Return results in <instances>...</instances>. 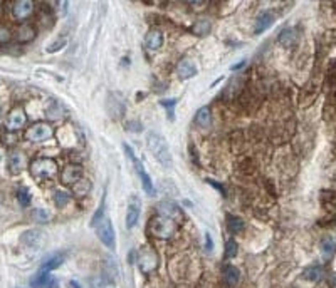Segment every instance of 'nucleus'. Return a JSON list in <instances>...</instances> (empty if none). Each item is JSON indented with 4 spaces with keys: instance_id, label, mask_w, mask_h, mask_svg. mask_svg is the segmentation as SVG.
Listing matches in <instances>:
<instances>
[{
    "instance_id": "obj_5",
    "label": "nucleus",
    "mask_w": 336,
    "mask_h": 288,
    "mask_svg": "<svg viewBox=\"0 0 336 288\" xmlns=\"http://www.w3.org/2000/svg\"><path fill=\"white\" fill-rule=\"evenodd\" d=\"M52 136H54V131L46 122H37L25 131V139L32 143H44V141H49Z\"/></svg>"
},
{
    "instance_id": "obj_4",
    "label": "nucleus",
    "mask_w": 336,
    "mask_h": 288,
    "mask_svg": "<svg viewBox=\"0 0 336 288\" xmlns=\"http://www.w3.org/2000/svg\"><path fill=\"white\" fill-rule=\"evenodd\" d=\"M123 149H125V153L128 154V158H130V159H131V163H133V166H135V170H136V174L140 176L141 184H143L145 193L150 194V196H153V193H155V186H153V181H152V178H150V176H148L147 170H145L143 163H141L140 159L135 156L133 149H131L128 144H123Z\"/></svg>"
},
{
    "instance_id": "obj_16",
    "label": "nucleus",
    "mask_w": 336,
    "mask_h": 288,
    "mask_svg": "<svg viewBox=\"0 0 336 288\" xmlns=\"http://www.w3.org/2000/svg\"><path fill=\"white\" fill-rule=\"evenodd\" d=\"M176 74H178L182 81H187V79H192L197 74V67L190 60H182L176 65Z\"/></svg>"
},
{
    "instance_id": "obj_34",
    "label": "nucleus",
    "mask_w": 336,
    "mask_h": 288,
    "mask_svg": "<svg viewBox=\"0 0 336 288\" xmlns=\"http://www.w3.org/2000/svg\"><path fill=\"white\" fill-rule=\"evenodd\" d=\"M0 39H2V41H5V39H8V32L5 29H0Z\"/></svg>"
},
{
    "instance_id": "obj_33",
    "label": "nucleus",
    "mask_w": 336,
    "mask_h": 288,
    "mask_svg": "<svg viewBox=\"0 0 336 288\" xmlns=\"http://www.w3.org/2000/svg\"><path fill=\"white\" fill-rule=\"evenodd\" d=\"M46 288H57V282L51 277V278H49V282L46 283Z\"/></svg>"
},
{
    "instance_id": "obj_14",
    "label": "nucleus",
    "mask_w": 336,
    "mask_h": 288,
    "mask_svg": "<svg viewBox=\"0 0 336 288\" xmlns=\"http://www.w3.org/2000/svg\"><path fill=\"white\" fill-rule=\"evenodd\" d=\"M145 46L148 51H158L163 46V34L160 30H150L145 37Z\"/></svg>"
},
{
    "instance_id": "obj_32",
    "label": "nucleus",
    "mask_w": 336,
    "mask_h": 288,
    "mask_svg": "<svg viewBox=\"0 0 336 288\" xmlns=\"http://www.w3.org/2000/svg\"><path fill=\"white\" fill-rule=\"evenodd\" d=\"M205 250L207 251H212L214 250V241H212V236L209 233L205 234Z\"/></svg>"
},
{
    "instance_id": "obj_2",
    "label": "nucleus",
    "mask_w": 336,
    "mask_h": 288,
    "mask_svg": "<svg viewBox=\"0 0 336 288\" xmlns=\"http://www.w3.org/2000/svg\"><path fill=\"white\" fill-rule=\"evenodd\" d=\"M176 228H178V221L165 215H157L150 221V231H152L153 236L162 238V240L173 236Z\"/></svg>"
},
{
    "instance_id": "obj_23",
    "label": "nucleus",
    "mask_w": 336,
    "mask_h": 288,
    "mask_svg": "<svg viewBox=\"0 0 336 288\" xmlns=\"http://www.w3.org/2000/svg\"><path fill=\"white\" fill-rule=\"evenodd\" d=\"M210 27H212V24H210L209 19H198L195 24H193L192 30H193V34H197V35H200V37H203V35H207L210 32Z\"/></svg>"
},
{
    "instance_id": "obj_22",
    "label": "nucleus",
    "mask_w": 336,
    "mask_h": 288,
    "mask_svg": "<svg viewBox=\"0 0 336 288\" xmlns=\"http://www.w3.org/2000/svg\"><path fill=\"white\" fill-rule=\"evenodd\" d=\"M49 278H51L49 272L39 270V272L34 275L32 280H30V287H32V288H42V287H46V283L49 282Z\"/></svg>"
},
{
    "instance_id": "obj_28",
    "label": "nucleus",
    "mask_w": 336,
    "mask_h": 288,
    "mask_svg": "<svg viewBox=\"0 0 336 288\" xmlns=\"http://www.w3.org/2000/svg\"><path fill=\"white\" fill-rule=\"evenodd\" d=\"M17 198H19L20 206L27 208L30 205V194H29V191L25 188H20L19 191H17Z\"/></svg>"
},
{
    "instance_id": "obj_27",
    "label": "nucleus",
    "mask_w": 336,
    "mask_h": 288,
    "mask_svg": "<svg viewBox=\"0 0 336 288\" xmlns=\"http://www.w3.org/2000/svg\"><path fill=\"white\" fill-rule=\"evenodd\" d=\"M175 104H176V99H165L162 101V106L167 109V114H168V119L170 121H173V114H175Z\"/></svg>"
},
{
    "instance_id": "obj_1",
    "label": "nucleus",
    "mask_w": 336,
    "mask_h": 288,
    "mask_svg": "<svg viewBox=\"0 0 336 288\" xmlns=\"http://www.w3.org/2000/svg\"><path fill=\"white\" fill-rule=\"evenodd\" d=\"M147 146L155 156V159H157L163 168H173V158H171L170 154V148H168L167 139L162 134H158V132L155 131L148 132Z\"/></svg>"
},
{
    "instance_id": "obj_12",
    "label": "nucleus",
    "mask_w": 336,
    "mask_h": 288,
    "mask_svg": "<svg viewBox=\"0 0 336 288\" xmlns=\"http://www.w3.org/2000/svg\"><path fill=\"white\" fill-rule=\"evenodd\" d=\"M61 178H63V183H66V184H76L78 181L83 179V168L81 166H73V165L64 168Z\"/></svg>"
},
{
    "instance_id": "obj_19",
    "label": "nucleus",
    "mask_w": 336,
    "mask_h": 288,
    "mask_svg": "<svg viewBox=\"0 0 336 288\" xmlns=\"http://www.w3.org/2000/svg\"><path fill=\"white\" fill-rule=\"evenodd\" d=\"M222 275H224L225 283H227L229 287H236L239 283V278H241L239 270L236 267H232V265H225V267L222 268Z\"/></svg>"
},
{
    "instance_id": "obj_7",
    "label": "nucleus",
    "mask_w": 336,
    "mask_h": 288,
    "mask_svg": "<svg viewBox=\"0 0 336 288\" xmlns=\"http://www.w3.org/2000/svg\"><path fill=\"white\" fill-rule=\"evenodd\" d=\"M98 236L108 248H114V230L108 218H103L98 225Z\"/></svg>"
},
{
    "instance_id": "obj_3",
    "label": "nucleus",
    "mask_w": 336,
    "mask_h": 288,
    "mask_svg": "<svg viewBox=\"0 0 336 288\" xmlns=\"http://www.w3.org/2000/svg\"><path fill=\"white\" fill-rule=\"evenodd\" d=\"M30 173L34 178L46 179L52 178L57 173V163L52 158H39L30 163Z\"/></svg>"
},
{
    "instance_id": "obj_30",
    "label": "nucleus",
    "mask_w": 336,
    "mask_h": 288,
    "mask_svg": "<svg viewBox=\"0 0 336 288\" xmlns=\"http://www.w3.org/2000/svg\"><path fill=\"white\" fill-rule=\"evenodd\" d=\"M66 44H68V39H59V41H56L54 44H51V46L47 47V52H49V54H54V52L64 49Z\"/></svg>"
},
{
    "instance_id": "obj_18",
    "label": "nucleus",
    "mask_w": 336,
    "mask_h": 288,
    "mask_svg": "<svg viewBox=\"0 0 336 288\" xmlns=\"http://www.w3.org/2000/svg\"><path fill=\"white\" fill-rule=\"evenodd\" d=\"M320 248H321V255H323V258H331L333 256V253H335V250H336V238H333V236H325L321 240V243H320Z\"/></svg>"
},
{
    "instance_id": "obj_24",
    "label": "nucleus",
    "mask_w": 336,
    "mask_h": 288,
    "mask_svg": "<svg viewBox=\"0 0 336 288\" xmlns=\"http://www.w3.org/2000/svg\"><path fill=\"white\" fill-rule=\"evenodd\" d=\"M227 228L231 233H241L242 230H244V221L239 218V216L227 215Z\"/></svg>"
},
{
    "instance_id": "obj_25",
    "label": "nucleus",
    "mask_w": 336,
    "mask_h": 288,
    "mask_svg": "<svg viewBox=\"0 0 336 288\" xmlns=\"http://www.w3.org/2000/svg\"><path fill=\"white\" fill-rule=\"evenodd\" d=\"M34 37H35V30L34 27H30V25H22L19 29V34H17V39H19L20 42H30Z\"/></svg>"
},
{
    "instance_id": "obj_35",
    "label": "nucleus",
    "mask_w": 336,
    "mask_h": 288,
    "mask_svg": "<svg viewBox=\"0 0 336 288\" xmlns=\"http://www.w3.org/2000/svg\"><path fill=\"white\" fill-rule=\"evenodd\" d=\"M330 283H331V287H333V288H336V275H335L333 278H331V280H330Z\"/></svg>"
},
{
    "instance_id": "obj_8",
    "label": "nucleus",
    "mask_w": 336,
    "mask_h": 288,
    "mask_svg": "<svg viewBox=\"0 0 336 288\" xmlns=\"http://www.w3.org/2000/svg\"><path fill=\"white\" fill-rule=\"evenodd\" d=\"M7 166H8L10 174H20V173L25 170V166H27L25 154L20 153V151L10 153V156H8V159H7Z\"/></svg>"
},
{
    "instance_id": "obj_21",
    "label": "nucleus",
    "mask_w": 336,
    "mask_h": 288,
    "mask_svg": "<svg viewBox=\"0 0 336 288\" xmlns=\"http://www.w3.org/2000/svg\"><path fill=\"white\" fill-rule=\"evenodd\" d=\"M303 277L309 282H320L323 277V267L321 265H311L303 272Z\"/></svg>"
},
{
    "instance_id": "obj_9",
    "label": "nucleus",
    "mask_w": 336,
    "mask_h": 288,
    "mask_svg": "<svg viewBox=\"0 0 336 288\" xmlns=\"http://www.w3.org/2000/svg\"><path fill=\"white\" fill-rule=\"evenodd\" d=\"M25 122H27V116H25L24 109L15 108L10 114H8L5 127L8 131H17V129H20V127H24Z\"/></svg>"
},
{
    "instance_id": "obj_15",
    "label": "nucleus",
    "mask_w": 336,
    "mask_h": 288,
    "mask_svg": "<svg viewBox=\"0 0 336 288\" xmlns=\"http://www.w3.org/2000/svg\"><path fill=\"white\" fill-rule=\"evenodd\" d=\"M277 42L281 44L282 47H293L296 42H298V34H296L294 27H286L284 30H281L279 37H277Z\"/></svg>"
},
{
    "instance_id": "obj_11",
    "label": "nucleus",
    "mask_w": 336,
    "mask_h": 288,
    "mask_svg": "<svg viewBox=\"0 0 336 288\" xmlns=\"http://www.w3.org/2000/svg\"><path fill=\"white\" fill-rule=\"evenodd\" d=\"M276 20V15L271 10H264L262 14H259V17L255 19V27H254V34H262L264 30H267Z\"/></svg>"
},
{
    "instance_id": "obj_13",
    "label": "nucleus",
    "mask_w": 336,
    "mask_h": 288,
    "mask_svg": "<svg viewBox=\"0 0 336 288\" xmlns=\"http://www.w3.org/2000/svg\"><path fill=\"white\" fill-rule=\"evenodd\" d=\"M158 215H165V216H170V218H173L178 221L182 218V211H180V208L175 205V203L171 201H163L158 205Z\"/></svg>"
},
{
    "instance_id": "obj_17",
    "label": "nucleus",
    "mask_w": 336,
    "mask_h": 288,
    "mask_svg": "<svg viewBox=\"0 0 336 288\" xmlns=\"http://www.w3.org/2000/svg\"><path fill=\"white\" fill-rule=\"evenodd\" d=\"M63 263H64V255H61V253H54V255H49L46 260L42 261V267H41V270H44V272H52V270L59 268Z\"/></svg>"
},
{
    "instance_id": "obj_29",
    "label": "nucleus",
    "mask_w": 336,
    "mask_h": 288,
    "mask_svg": "<svg viewBox=\"0 0 336 288\" xmlns=\"http://www.w3.org/2000/svg\"><path fill=\"white\" fill-rule=\"evenodd\" d=\"M237 255V243L234 240H229L225 243V258H236Z\"/></svg>"
},
{
    "instance_id": "obj_6",
    "label": "nucleus",
    "mask_w": 336,
    "mask_h": 288,
    "mask_svg": "<svg viewBox=\"0 0 336 288\" xmlns=\"http://www.w3.org/2000/svg\"><path fill=\"white\" fill-rule=\"evenodd\" d=\"M140 213H141V201L140 198L133 194L128 201V210H126V227L128 228H135L136 223L140 220Z\"/></svg>"
},
{
    "instance_id": "obj_20",
    "label": "nucleus",
    "mask_w": 336,
    "mask_h": 288,
    "mask_svg": "<svg viewBox=\"0 0 336 288\" xmlns=\"http://www.w3.org/2000/svg\"><path fill=\"white\" fill-rule=\"evenodd\" d=\"M212 122V116H210V109L209 108H200L195 114V124L200 129H207Z\"/></svg>"
},
{
    "instance_id": "obj_26",
    "label": "nucleus",
    "mask_w": 336,
    "mask_h": 288,
    "mask_svg": "<svg viewBox=\"0 0 336 288\" xmlns=\"http://www.w3.org/2000/svg\"><path fill=\"white\" fill-rule=\"evenodd\" d=\"M69 199L71 196L68 191H63V189H56L54 191V203L57 208H64L69 203Z\"/></svg>"
},
{
    "instance_id": "obj_31",
    "label": "nucleus",
    "mask_w": 336,
    "mask_h": 288,
    "mask_svg": "<svg viewBox=\"0 0 336 288\" xmlns=\"http://www.w3.org/2000/svg\"><path fill=\"white\" fill-rule=\"evenodd\" d=\"M106 273H108V277H116V265H113V260L111 258H106Z\"/></svg>"
},
{
    "instance_id": "obj_10",
    "label": "nucleus",
    "mask_w": 336,
    "mask_h": 288,
    "mask_svg": "<svg viewBox=\"0 0 336 288\" xmlns=\"http://www.w3.org/2000/svg\"><path fill=\"white\" fill-rule=\"evenodd\" d=\"M34 12V3L30 0H17L12 5V14L17 20H25L29 19L30 14Z\"/></svg>"
}]
</instances>
